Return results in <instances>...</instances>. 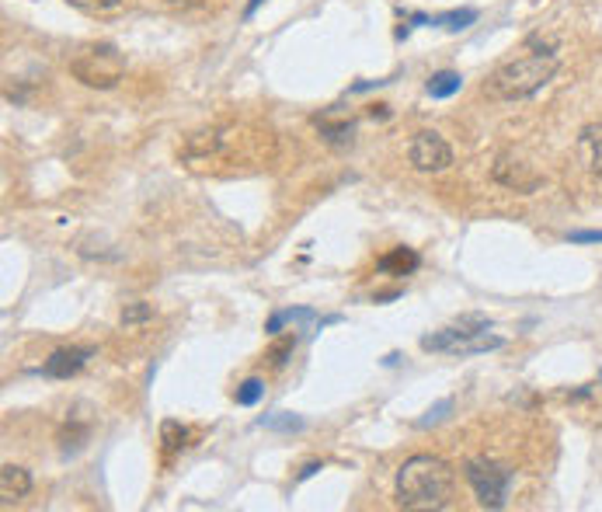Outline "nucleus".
<instances>
[{"label": "nucleus", "instance_id": "nucleus-1", "mask_svg": "<svg viewBox=\"0 0 602 512\" xmlns=\"http://www.w3.org/2000/svg\"><path fill=\"white\" fill-rule=\"evenodd\" d=\"M560 66V53L557 42H550L544 35H530L522 42V50L512 59H505L492 77H488V95L498 102H522L533 98L540 88H547L550 77Z\"/></svg>", "mask_w": 602, "mask_h": 512}, {"label": "nucleus", "instance_id": "nucleus-2", "mask_svg": "<svg viewBox=\"0 0 602 512\" xmlns=\"http://www.w3.org/2000/svg\"><path fill=\"white\" fill-rule=\"evenodd\" d=\"M456 474L453 467L432 454H418L397 470V506L411 512H438L453 506Z\"/></svg>", "mask_w": 602, "mask_h": 512}, {"label": "nucleus", "instance_id": "nucleus-3", "mask_svg": "<svg viewBox=\"0 0 602 512\" xmlns=\"http://www.w3.org/2000/svg\"><path fill=\"white\" fill-rule=\"evenodd\" d=\"M70 73L84 88L111 91L126 77V57L115 46H109V42H95V46H84L77 57L70 59Z\"/></svg>", "mask_w": 602, "mask_h": 512}, {"label": "nucleus", "instance_id": "nucleus-4", "mask_svg": "<svg viewBox=\"0 0 602 512\" xmlns=\"http://www.w3.org/2000/svg\"><path fill=\"white\" fill-rule=\"evenodd\" d=\"M463 478L467 485L474 488L477 502L484 509H505L508 506V492H512V481H515V470H508L505 463H498L494 456L481 454L470 456L463 463Z\"/></svg>", "mask_w": 602, "mask_h": 512}, {"label": "nucleus", "instance_id": "nucleus-5", "mask_svg": "<svg viewBox=\"0 0 602 512\" xmlns=\"http://www.w3.org/2000/svg\"><path fill=\"white\" fill-rule=\"evenodd\" d=\"M408 161L418 171H425V174H438V171H446L453 164V147H449L438 133L422 129V133H415V140L408 143Z\"/></svg>", "mask_w": 602, "mask_h": 512}, {"label": "nucleus", "instance_id": "nucleus-6", "mask_svg": "<svg viewBox=\"0 0 602 512\" xmlns=\"http://www.w3.org/2000/svg\"><path fill=\"white\" fill-rule=\"evenodd\" d=\"M91 359H95V348H91V345H66V348H56L53 355L46 359L42 373L53 377V380H70V377H77Z\"/></svg>", "mask_w": 602, "mask_h": 512}, {"label": "nucleus", "instance_id": "nucleus-7", "mask_svg": "<svg viewBox=\"0 0 602 512\" xmlns=\"http://www.w3.org/2000/svg\"><path fill=\"white\" fill-rule=\"evenodd\" d=\"M28 492H32V474H28L25 467L4 463V467H0V499H4V506L21 502Z\"/></svg>", "mask_w": 602, "mask_h": 512}, {"label": "nucleus", "instance_id": "nucleus-8", "mask_svg": "<svg viewBox=\"0 0 602 512\" xmlns=\"http://www.w3.org/2000/svg\"><path fill=\"white\" fill-rule=\"evenodd\" d=\"M578 157L592 174H602V122H592L578 133Z\"/></svg>", "mask_w": 602, "mask_h": 512}, {"label": "nucleus", "instance_id": "nucleus-9", "mask_svg": "<svg viewBox=\"0 0 602 512\" xmlns=\"http://www.w3.org/2000/svg\"><path fill=\"white\" fill-rule=\"evenodd\" d=\"M422 265V258H418V251L415 248H393V251H386L384 258L377 262V269L384 272V276H411L415 269Z\"/></svg>", "mask_w": 602, "mask_h": 512}, {"label": "nucleus", "instance_id": "nucleus-10", "mask_svg": "<svg viewBox=\"0 0 602 512\" xmlns=\"http://www.w3.org/2000/svg\"><path fill=\"white\" fill-rule=\"evenodd\" d=\"M467 339H474V335H470V332H463V328L453 321L449 328L425 335V339H422V348H425V352H453L460 341H467Z\"/></svg>", "mask_w": 602, "mask_h": 512}, {"label": "nucleus", "instance_id": "nucleus-11", "mask_svg": "<svg viewBox=\"0 0 602 512\" xmlns=\"http://www.w3.org/2000/svg\"><path fill=\"white\" fill-rule=\"evenodd\" d=\"M463 88V77L460 73H453V70H442V73H432L429 77V84H425V91H429V98H453L456 91Z\"/></svg>", "mask_w": 602, "mask_h": 512}, {"label": "nucleus", "instance_id": "nucleus-12", "mask_svg": "<svg viewBox=\"0 0 602 512\" xmlns=\"http://www.w3.org/2000/svg\"><path fill=\"white\" fill-rule=\"evenodd\" d=\"M505 345V339H498V335H488V332H481V335H474V339L460 341L449 355H484V352H494V348H501Z\"/></svg>", "mask_w": 602, "mask_h": 512}, {"label": "nucleus", "instance_id": "nucleus-13", "mask_svg": "<svg viewBox=\"0 0 602 512\" xmlns=\"http://www.w3.org/2000/svg\"><path fill=\"white\" fill-rule=\"evenodd\" d=\"M282 325H317V314L314 310H307V307H296V310H278L269 317V325H265V332L269 335H278V328Z\"/></svg>", "mask_w": 602, "mask_h": 512}, {"label": "nucleus", "instance_id": "nucleus-14", "mask_svg": "<svg viewBox=\"0 0 602 512\" xmlns=\"http://www.w3.org/2000/svg\"><path fill=\"white\" fill-rule=\"evenodd\" d=\"M161 447H164V454L185 450V447H188V429H185L181 422H174V418L161 422Z\"/></svg>", "mask_w": 602, "mask_h": 512}, {"label": "nucleus", "instance_id": "nucleus-15", "mask_svg": "<svg viewBox=\"0 0 602 512\" xmlns=\"http://www.w3.org/2000/svg\"><path fill=\"white\" fill-rule=\"evenodd\" d=\"M474 21H477V11H474V7H463V11H446V14L432 18V25H442L446 32H463V28H470Z\"/></svg>", "mask_w": 602, "mask_h": 512}, {"label": "nucleus", "instance_id": "nucleus-16", "mask_svg": "<svg viewBox=\"0 0 602 512\" xmlns=\"http://www.w3.org/2000/svg\"><path fill=\"white\" fill-rule=\"evenodd\" d=\"M262 398H265V384H262L258 377H248V380L237 387V394H233V401H237L240 408H255Z\"/></svg>", "mask_w": 602, "mask_h": 512}, {"label": "nucleus", "instance_id": "nucleus-17", "mask_svg": "<svg viewBox=\"0 0 602 512\" xmlns=\"http://www.w3.org/2000/svg\"><path fill=\"white\" fill-rule=\"evenodd\" d=\"M262 425H265V429H275V432H300L307 422H303V418H296V415L275 411V415H265V418H262Z\"/></svg>", "mask_w": 602, "mask_h": 512}, {"label": "nucleus", "instance_id": "nucleus-18", "mask_svg": "<svg viewBox=\"0 0 602 512\" xmlns=\"http://www.w3.org/2000/svg\"><path fill=\"white\" fill-rule=\"evenodd\" d=\"M293 348H296V339H293V335H286V339H278V341H275V345H272V348L265 352V359L272 363V370H282V366L289 363V355H293Z\"/></svg>", "mask_w": 602, "mask_h": 512}, {"label": "nucleus", "instance_id": "nucleus-19", "mask_svg": "<svg viewBox=\"0 0 602 512\" xmlns=\"http://www.w3.org/2000/svg\"><path fill=\"white\" fill-rule=\"evenodd\" d=\"M66 4L84 11V14H111V11L122 7V0H66Z\"/></svg>", "mask_w": 602, "mask_h": 512}, {"label": "nucleus", "instance_id": "nucleus-20", "mask_svg": "<svg viewBox=\"0 0 602 512\" xmlns=\"http://www.w3.org/2000/svg\"><path fill=\"white\" fill-rule=\"evenodd\" d=\"M150 317H154V307H150V303H129V307L122 310V325H126V328L143 325V321H150Z\"/></svg>", "mask_w": 602, "mask_h": 512}, {"label": "nucleus", "instance_id": "nucleus-21", "mask_svg": "<svg viewBox=\"0 0 602 512\" xmlns=\"http://www.w3.org/2000/svg\"><path fill=\"white\" fill-rule=\"evenodd\" d=\"M449 411H453V401H449V398L438 401V404H432V408L425 411V418H418V425H422V429H429V425H438V422H442V418H446Z\"/></svg>", "mask_w": 602, "mask_h": 512}, {"label": "nucleus", "instance_id": "nucleus-22", "mask_svg": "<svg viewBox=\"0 0 602 512\" xmlns=\"http://www.w3.org/2000/svg\"><path fill=\"white\" fill-rule=\"evenodd\" d=\"M571 244H602V230H575L568 233Z\"/></svg>", "mask_w": 602, "mask_h": 512}, {"label": "nucleus", "instance_id": "nucleus-23", "mask_svg": "<svg viewBox=\"0 0 602 512\" xmlns=\"http://www.w3.org/2000/svg\"><path fill=\"white\" fill-rule=\"evenodd\" d=\"M317 470H321V463H314V460H310V463H303V470H300V478H296V481H307V478H314Z\"/></svg>", "mask_w": 602, "mask_h": 512}, {"label": "nucleus", "instance_id": "nucleus-24", "mask_svg": "<svg viewBox=\"0 0 602 512\" xmlns=\"http://www.w3.org/2000/svg\"><path fill=\"white\" fill-rule=\"evenodd\" d=\"M258 4H262V0H251V4H248V11H244V14H248V18H251V14H255V11H258Z\"/></svg>", "mask_w": 602, "mask_h": 512}, {"label": "nucleus", "instance_id": "nucleus-25", "mask_svg": "<svg viewBox=\"0 0 602 512\" xmlns=\"http://www.w3.org/2000/svg\"><path fill=\"white\" fill-rule=\"evenodd\" d=\"M599 380H602V370H599Z\"/></svg>", "mask_w": 602, "mask_h": 512}]
</instances>
